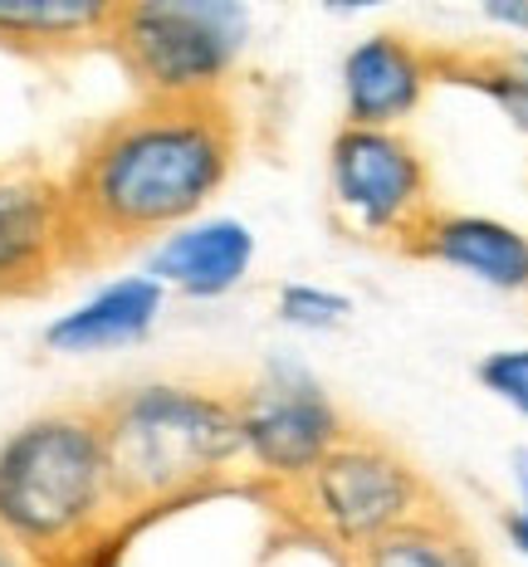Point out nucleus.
Here are the masks:
<instances>
[{
  "label": "nucleus",
  "instance_id": "obj_1",
  "mask_svg": "<svg viewBox=\"0 0 528 567\" xmlns=\"http://www.w3.org/2000/svg\"><path fill=\"white\" fill-rule=\"evenodd\" d=\"M245 127L230 99L220 103H147L93 127L64 182L74 265L89 269L206 216L240 167Z\"/></svg>",
  "mask_w": 528,
  "mask_h": 567
},
{
  "label": "nucleus",
  "instance_id": "obj_2",
  "mask_svg": "<svg viewBox=\"0 0 528 567\" xmlns=\"http://www.w3.org/2000/svg\"><path fill=\"white\" fill-rule=\"evenodd\" d=\"M127 528L93 401L34 411L0 441V534L44 567H99Z\"/></svg>",
  "mask_w": 528,
  "mask_h": 567
},
{
  "label": "nucleus",
  "instance_id": "obj_3",
  "mask_svg": "<svg viewBox=\"0 0 528 567\" xmlns=\"http://www.w3.org/2000/svg\"><path fill=\"white\" fill-rule=\"evenodd\" d=\"M127 518L176 509L245 480L235 392L191 377H152L93 401Z\"/></svg>",
  "mask_w": 528,
  "mask_h": 567
},
{
  "label": "nucleus",
  "instance_id": "obj_4",
  "mask_svg": "<svg viewBox=\"0 0 528 567\" xmlns=\"http://www.w3.org/2000/svg\"><path fill=\"white\" fill-rule=\"evenodd\" d=\"M255 20L235 0H113L108 50L147 103H220L250 50Z\"/></svg>",
  "mask_w": 528,
  "mask_h": 567
},
{
  "label": "nucleus",
  "instance_id": "obj_5",
  "mask_svg": "<svg viewBox=\"0 0 528 567\" xmlns=\"http://www.w3.org/2000/svg\"><path fill=\"white\" fill-rule=\"evenodd\" d=\"M269 504L299 538L348 563L352 553L392 538L396 528L416 524L445 499L416 470V460H406L392 441H382L377 431H352L338 451H328L293 489L275 494Z\"/></svg>",
  "mask_w": 528,
  "mask_h": 567
},
{
  "label": "nucleus",
  "instance_id": "obj_6",
  "mask_svg": "<svg viewBox=\"0 0 528 567\" xmlns=\"http://www.w3.org/2000/svg\"><path fill=\"white\" fill-rule=\"evenodd\" d=\"M235 431H240L245 480L260 484L265 499H275L328 451H338L358 425L303 362L275 358L245 386H235Z\"/></svg>",
  "mask_w": 528,
  "mask_h": 567
},
{
  "label": "nucleus",
  "instance_id": "obj_7",
  "mask_svg": "<svg viewBox=\"0 0 528 567\" xmlns=\"http://www.w3.org/2000/svg\"><path fill=\"white\" fill-rule=\"evenodd\" d=\"M328 206L352 240L406 255L436 216V176L411 133L338 123L328 142Z\"/></svg>",
  "mask_w": 528,
  "mask_h": 567
},
{
  "label": "nucleus",
  "instance_id": "obj_8",
  "mask_svg": "<svg viewBox=\"0 0 528 567\" xmlns=\"http://www.w3.org/2000/svg\"><path fill=\"white\" fill-rule=\"evenodd\" d=\"M445 79V50L426 40H411L402 30L362 34L338 64V103L343 127H392L406 133V123L421 113L426 93Z\"/></svg>",
  "mask_w": 528,
  "mask_h": 567
},
{
  "label": "nucleus",
  "instance_id": "obj_9",
  "mask_svg": "<svg viewBox=\"0 0 528 567\" xmlns=\"http://www.w3.org/2000/svg\"><path fill=\"white\" fill-rule=\"evenodd\" d=\"M74 265L64 182L50 172H0V303L34 299Z\"/></svg>",
  "mask_w": 528,
  "mask_h": 567
},
{
  "label": "nucleus",
  "instance_id": "obj_10",
  "mask_svg": "<svg viewBox=\"0 0 528 567\" xmlns=\"http://www.w3.org/2000/svg\"><path fill=\"white\" fill-rule=\"evenodd\" d=\"M255 230L235 216H201L191 226L172 230L167 240L152 245L147 255V275L162 284L167 293H182V299L210 303L235 293L245 279H250L255 265Z\"/></svg>",
  "mask_w": 528,
  "mask_h": 567
},
{
  "label": "nucleus",
  "instance_id": "obj_11",
  "mask_svg": "<svg viewBox=\"0 0 528 567\" xmlns=\"http://www.w3.org/2000/svg\"><path fill=\"white\" fill-rule=\"evenodd\" d=\"M495 293H528V230L479 210H441L416 230L411 250Z\"/></svg>",
  "mask_w": 528,
  "mask_h": 567
},
{
  "label": "nucleus",
  "instance_id": "obj_12",
  "mask_svg": "<svg viewBox=\"0 0 528 567\" xmlns=\"http://www.w3.org/2000/svg\"><path fill=\"white\" fill-rule=\"evenodd\" d=\"M167 313V289L147 275H117L79 299L74 309L44 323V348L64 358H89V352H113L143 342Z\"/></svg>",
  "mask_w": 528,
  "mask_h": 567
},
{
  "label": "nucleus",
  "instance_id": "obj_13",
  "mask_svg": "<svg viewBox=\"0 0 528 567\" xmlns=\"http://www.w3.org/2000/svg\"><path fill=\"white\" fill-rule=\"evenodd\" d=\"M113 0H0V50L74 54L108 34Z\"/></svg>",
  "mask_w": 528,
  "mask_h": 567
},
{
  "label": "nucleus",
  "instance_id": "obj_14",
  "mask_svg": "<svg viewBox=\"0 0 528 567\" xmlns=\"http://www.w3.org/2000/svg\"><path fill=\"white\" fill-rule=\"evenodd\" d=\"M343 567H489V563H485V548L475 543V534L460 524V514H455L451 504H436V509L421 514L416 524L396 528L392 538L352 553Z\"/></svg>",
  "mask_w": 528,
  "mask_h": 567
},
{
  "label": "nucleus",
  "instance_id": "obj_15",
  "mask_svg": "<svg viewBox=\"0 0 528 567\" xmlns=\"http://www.w3.org/2000/svg\"><path fill=\"white\" fill-rule=\"evenodd\" d=\"M441 84H465L509 117V127L528 137V44L514 50H445Z\"/></svg>",
  "mask_w": 528,
  "mask_h": 567
},
{
  "label": "nucleus",
  "instance_id": "obj_16",
  "mask_svg": "<svg viewBox=\"0 0 528 567\" xmlns=\"http://www.w3.org/2000/svg\"><path fill=\"white\" fill-rule=\"evenodd\" d=\"M352 313V299L328 284L313 279H289L275 289V318L289 328V333H333L343 328Z\"/></svg>",
  "mask_w": 528,
  "mask_h": 567
},
{
  "label": "nucleus",
  "instance_id": "obj_17",
  "mask_svg": "<svg viewBox=\"0 0 528 567\" xmlns=\"http://www.w3.org/2000/svg\"><path fill=\"white\" fill-rule=\"evenodd\" d=\"M475 382L528 425V342L485 352V358L475 362Z\"/></svg>",
  "mask_w": 528,
  "mask_h": 567
},
{
  "label": "nucleus",
  "instance_id": "obj_18",
  "mask_svg": "<svg viewBox=\"0 0 528 567\" xmlns=\"http://www.w3.org/2000/svg\"><path fill=\"white\" fill-rule=\"evenodd\" d=\"M504 534L528 567V451L514 455V509L504 514Z\"/></svg>",
  "mask_w": 528,
  "mask_h": 567
},
{
  "label": "nucleus",
  "instance_id": "obj_19",
  "mask_svg": "<svg viewBox=\"0 0 528 567\" xmlns=\"http://www.w3.org/2000/svg\"><path fill=\"white\" fill-rule=\"evenodd\" d=\"M479 16H485L499 34L528 40V0H485V6H479Z\"/></svg>",
  "mask_w": 528,
  "mask_h": 567
},
{
  "label": "nucleus",
  "instance_id": "obj_20",
  "mask_svg": "<svg viewBox=\"0 0 528 567\" xmlns=\"http://www.w3.org/2000/svg\"><path fill=\"white\" fill-rule=\"evenodd\" d=\"M0 567H44V563L34 558V553L20 548L15 538H6V534H0Z\"/></svg>",
  "mask_w": 528,
  "mask_h": 567
}]
</instances>
